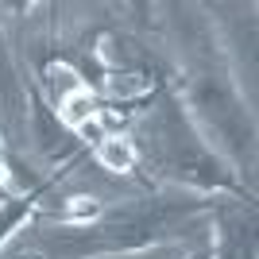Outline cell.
<instances>
[{
	"mask_svg": "<svg viewBox=\"0 0 259 259\" xmlns=\"http://www.w3.org/2000/svg\"><path fill=\"white\" fill-rule=\"evenodd\" d=\"M105 162L120 170V166H128V162H132V151L124 147V143H108V147H105Z\"/></svg>",
	"mask_w": 259,
	"mask_h": 259,
	"instance_id": "2",
	"label": "cell"
},
{
	"mask_svg": "<svg viewBox=\"0 0 259 259\" xmlns=\"http://www.w3.org/2000/svg\"><path fill=\"white\" fill-rule=\"evenodd\" d=\"M27 205H31V201H16V205H8L4 213H0V236H4V232H8V228L16 225L23 213H27Z\"/></svg>",
	"mask_w": 259,
	"mask_h": 259,
	"instance_id": "3",
	"label": "cell"
},
{
	"mask_svg": "<svg viewBox=\"0 0 259 259\" xmlns=\"http://www.w3.org/2000/svg\"><path fill=\"white\" fill-rule=\"evenodd\" d=\"M66 116L70 120H85V116H93V101H89V93H70L66 97Z\"/></svg>",
	"mask_w": 259,
	"mask_h": 259,
	"instance_id": "1",
	"label": "cell"
}]
</instances>
